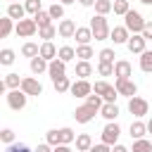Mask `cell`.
<instances>
[{
    "mask_svg": "<svg viewBox=\"0 0 152 152\" xmlns=\"http://www.w3.org/2000/svg\"><path fill=\"white\" fill-rule=\"evenodd\" d=\"M21 81H24V78H21L19 74H14V71H12V74H7V76H5L2 86H5L7 90H17V88H21Z\"/></svg>",
    "mask_w": 152,
    "mask_h": 152,
    "instance_id": "21",
    "label": "cell"
},
{
    "mask_svg": "<svg viewBox=\"0 0 152 152\" xmlns=\"http://www.w3.org/2000/svg\"><path fill=\"white\" fill-rule=\"evenodd\" d=\"M48 74H50V78H52V81H57V78L66 76V62H62L59 57H57V59H52V62H50V66H48Z\"/></svg>",
    "mask_w": 152,
    "mask_h": 152,
    "instance_id": "13",
    "label": "cell"
},
{
    "mask_svg": "<svg viewBox=\"0 0 152 152\" xmlns=\"http://www.w3.org/2000/svg\"><path fill=\"white\" fill-rule=\"evenodd\" d=\"M131 74H133V66H131V62H126V59H119V62L114 64V76H116V78L126 81V78H131Z\"/></svg>",
    "mask_w": 152,
    "mask_h": 152,
    "instance_id": "14",
    "label": "cell"
},
{
    "mask_svg": "<svg viewBox=\"0 0 152 152\" xmlns=\"http://www.w3.org/2000/svg\"><path fill=\"white\" fill-rule=\"evenodd\" d=\"M131 12V7H128V0H114V14H121V17H126Z\"/></svg>",
    "mask_w": 152,
    "mask_h": 152,
    "instance_id": "39",
    "label": "cell"
},
{
    "mask_svg": "<svg viewBox=\"0 0 152 152\" xmlns=\"http://www.w3.org/2000/svg\"><path fill=\"white\" fill-rule=\"evenodd\" d=\"M48 12H50V17H52V19H62V17H64V5L55 2V5H50V10H48Z\"/></svg>",
    "mask_w": 152,
    "mask_h": 152,
    "instance_id": "41",
    "label": "cell"
},
{
    "mask_svg": "<svg viewBox=\"0 0 152 152\" xmlns=\"http://www.w3.org/2000/svg\"><path fill=\"white\" fill-rule=\"evenodd\" d=\"M14 28H17L14 19H10V17H2V19H0V38H7Z\"/></svg>",
    "mask_w": 152,
    "mask_h": 152,
    "instance_id": "23",
    "label": "cell"
},
{
    "mask_svg": "<svg viewBox=\"0 0 152 152\" xmlns=\"http://www.w3.org/2000/svg\"><path fill=\"white\" fill-rule=\"evenodd\" d=\"M90 31H93V38L95 40H107L109 33H112V28H109V24H107V19L102 14H95L90 19Z\"/></svg>",
    "mask_w": 152,
    "mask_h": 152,
    "instance_id": "1",
    "label": "cell"
},
{
    "mask_svg": "<svg viewBox=\"0 0 152 152\" xmlns=\"http://www.w3.org/2000/svg\"><path fill=\"white\" fill-rule=\"evenodd\" d=\"M48 66H50V62H48V59H43L40 55L31 59V71H33L36 76H38V74H43V71H48Z\"/></svg>",
    "mask_w": 152,
    "mask_h": 152,
    "instance_id": "24",
    "label": "cell"
},
{
    "mask_svg": "<svg viewBox=\"0 0 152 152\" xmlns=\"http://www.w3.org/2000/svg\"><path fill=\"white\" fill-rule=\"evenodd\" d=\"M76 24L71 21V19H62L59 21V26H57V31H59V38H74L76 36Z\"/></svg>",
    "mask_w": 152,
    "mask_h": 152,
    "instance_id": "16",
    "label": "cell"
},
{
    "mask_svg": "<svg viewBox=\"0 0 152 152\" xmlns=\"http://www.w3.org/2000/svg\"><path fill=\"white\" fill-rule=\"evenodd\" d=\"M128 112H131L133 116L142 119V116L150 112V104H147V100H145V97H138V95H135V97H131V100H128Z\"/></svg>",
    "mask_w": 152,
    "mask_h": 152,
    "instance_id": "6",
    "label": "cell"
},
{
    "mask_svg": "<svg viewBox=\"0 0 152 152\" xmlns=\"http://www.w3.org/2000/svg\"><path fill=\"white\" fill-rule=\"evenodd\" d=\"M45 142H48V145H52V147H57V145H59V133H57V128H52V131H48V133H45Z\"/></svg>",
    "mask_w": 152,
    "mask_h": 152,
    "instance_id": "43",
    "label": "cell"
},
{
    "mask_svg": "<svg viewBox=\"0 0 152 152\" xmlns=\"http://www.w3.org/2000/svg\"><path fill=\"white\" fill-rule=\"evenodd\" d=\"M112 152H131V150H128L126 145H119V142H116V145L112 147Z\"/></svg>",
    "mask_w": 152,
    "mask_h": 152,
    "instance_id": "50",
    "label": "cell"
},
{
    "mask_svg": "<svg viewBox=\"0 0 152 152\" xmlns=\"http://www.w3.org/2000/svg\"><path fill=\"white\" fill-rule=\"evenodd\" d=\"M55 152H71V147H69V145H57Z\"/></svg>",
    "mask_w": 152,
    "mask_h": 152,
    "instance_id": "52",
    "label": "cell"
},
{
    "mask_svg": "<svg viewBox=\"0 0 152 152\" xmlns=\"http://www.w3.org/2000/svg\"><path fill=\"white\" fill-rule=\"evenodd\" d=\"M145 19H142V14L140 12H135V10H131L126 17H124V26L131 31V33H142V28H145Z\"/></svg>",
    "mask_w": 152,
    "mask_h": 152,
    "instance_id": "2",
    "label": "cell"
},
{
    "mask_svg": "<svg viewBox=\"0 0 152 152\" xmlns=\"http://www.w3.org/2000/svg\"><path fill=\"white\" fill-rule=\"evenodd\" d=\"M97 74H100V76H112V74H114V64L100 62V64H97Z\"/></svg>",
    "mask_w": 152,
    "mask_h": 152,
    "instance_id": "42",
    "label": "cell"
},
{
    "mask_svg": "<svg viewBox=\"0 0 152 152\" xmlns=\"http://www.w3.org/2000/svg\"><path fill=\"white\" fill-rule=\"evenodd\" d=\"M145 43H147V40L142 38V33H131L126 48H128L133 55H142V52H145Z\"/></svg>",
    "mask_w": 152,
    "mask_h": 152,
    "instance_id": "11",
    "label": "cell"
},
{
    "mask_svg": "<svg viewBox=\"0 0 152 152\" xmlns=\"http://www.w3.org/2000/svg\"><path fill=\"white\" fill-rule=\"evenodd\" d=\"M140 69L145 74H152V50H145L140 55Z\"/></svg>",
    "mask_w": 152,
    "mask_h": 152,
    "instance_id": "33",
    "label": "cell"
},
{
    "mask_svg": "<svg viewBox=\"0 0 152 152\" xmlns=\"http://www.w3.org/2000/svg\"><path fill=\"white\" fill-rule=\"evenodd\" d=\"M57 26H45V28H38V38H43V43H50L55 36H57Z\"/></svg>",
    "mask_w": 152,
    "mask_h": 152,
    "instance_id": "30",
    "label": "cell"
},
{
    "mask_svg": "<svg viewBox=\"0 0 152 152\" xmlns=\"http://www.w3.org/2000/svg\"><path fill=\"white\" fill-rule=\"evenodd\" d=\"M90 74H93L90 62H81V59H78V62H76V76H78V78H88Z\"/></svg>",
    "mask_w": 152,
    "mask_h": 152,
    "instance_id": "32",
    "label": "cell"
},
{
    "mask_svg": "<svg viewBox=\"0 0 152 152\" xmlns=\"http://www.w3.org/2000/svg\"><path fill=\"white\" fill-rule=\"evenodd\" d=\"M131 152H152V142L145 140V138H140V140L133 142V150H131Z\"/></svg>",
    "mask_w": 152,
    "mask_h": 152,
    "instance_id": "38",
    "label": "cell"
},
{
    "mask_svg": "<svg viewBox=\"0 0 152 152\" xmlns=\"http://www.w3.org/2000/svg\"><path fill=\"white\" fill-rule=\"evenodd\" d=\"M90 152H112V147H109V145H104V142H100V145H93V147H90Z\"/></svg>",
    "mask_w": 152,
    "mask_h": 152,
    "instance_id": "48",
    "label": "cell"
},
{
    "mask_svg": "<svg viewBox=\"0 0 152 152\" xmlns=\"http://www.w3.org/2000/svg\"><path fill=\"white\" fill-rule=\"evenodd\" d=\"M74 38H76L78 45H90V40H93V31H90V26H78Z\"/></svg>",
    "mask_w": 152,
    "mask_h": 152,
    "instance_id": "18",
    "label": "cell"
},
{
    "mask_svg": "<svg viewBox=\"0 0 152 152\" xmlns=\"http://www.w3.org/2000/svg\"><path fill=\"white\" fill-rule=\"evenodd\" d=\"M52 83H55V90H57V93H69L71 86H74V83L69 81V76H62V78H57V81H52Z\"/></svg>",
    "mask_w": 152,
    "mask_h": 152,
    "instance_id": "35",
    "label": "cell"
},
{
    "mask_svg": "<svg viewBox=\"0 0 152 152\" xmlns=\"http://www.w3.org/2000/svg\"><path fill=\"white\" fill-rule=\"evenodd\" d=\"M21 55H24V57H31V59H33V57H38V55H40V45H38V43H31V40H28V43H24V45H21Z\"/></svg>",
    "mask_w": 152,
    "mask_h": 152,
    "instance_id": "25",
    "label": "cell"
},
{
    "mask_svg": "<svg viewBox=\"0 0 152 152\" xmlns=\"http://www.w3.org/2000/svg\"><path fill=\"white\" fill-rule=\"evenodd\" d=\"M114 57H116V52H114L112 48H104V50H100V62H109V64H116V62H114Z\"/></svg>",
    "mask_w": 152,
    "mask_h": 152,
    "instance_id": "40",
    "label": "cell"
},
{
    "mask_svg": "<svg viewBox=\"0 0 152 152\" xmlns=\"http://www.w3.org/2000/svg\"><path fill=\"white\" fill-rule=\"evenodd\" d=\"M33 21L38 24V28H45V26H52V17H50V12H38L36 17H33Z\"/></svg>",
    "mask_w": 152,
    "mask_h": 152,
    "instance_id": "29",
    "label": "cell"
},
{
    "mask_svg": "<svg viewBox=\"0 0 152 152\" xmlns=\"http://www.w3.org/2000/svg\"><path fill=\"white\" fill-rule=\"evenodd\" d=\"M147 133H152V119L147 121Z\"/></svg>",
    "mask_w": 152,
    "mask_h": 152,
    "instance_id": "54",
    "label": "cell"
},
{
    "mask_svg": "<svg viewBox=\"0 0 152 152\" xmlns=\"http://www.w3.org/2000/svg\"><path fill=\"white\" fill-rule=\"evenodd\" d=\"M62 62H71V59H76V50L71 48V45H62L59 48V55H57Z\"/></svg>",
    "mask_w": 152,
    "mask_h": 152,
    "instance_id": "34",
    "label": "cell"
},
{
    "mask_svg": "<svg viewBox=\"0 0 152 152\" xmlns=\"http://www.w3.org/2000/svg\"><path fill=\"white\" fill-rule=\"evenodd\" d=\"M57 133H59V145H69V142H74V140H76V133H74L69 126L57 128Z\"/></svg>",
    "mask_w": 152,
    "mask_h": 152,
    "instance_id": "26",
    "label": "cell"
},
{
    "mask_svg": "<svg viewBox=\"0 0 152 152\" xmlns=\"http://www.w3.org/2000/svg\"><path fill=\"white\" fill-rule=\"evenodd\" d=\"M86 104H88V107H93V109H97V112H100V109H102V104H104V100H102V97H100V95H97V93H90V95H88V97H86Z\"/></svg>",
    "mask_w": 152,
    "mask_h": 152,
    "instance_id": "37",
    "label": "cell"
},
{
    "mask_svg": "<svg viewBox=\"0 0 152 152\" xmlns=\"http://www.w3.org/2000/svg\"><path fill=\"white\" fill-rule=\"evenodd\" d=\"M7 17L21 21V19H26V7L19 5V2H10V5H7Z\"/></svg>",
    "mask_w": 152,
    "mask_h": 152,
    "instance_id": "17",
    "label": "cell"
},
{
    "mask_svg": "<svg viewBox=\"0 0 152 152\" xmlns=\"http://www.w3.org/2000/svg\"><path fill=\"white\" fill-rule=\"evenodd\" d=\"M74 97H88L90 93H93V86L88 83V78H78V81H74V86H71V90H69Z\"/></svg>",
    "mask_w": 152,
    "mask_h": 152,
    "instance_id": "9",
    "label": "cell"
},
{
    "mask_svg": "<svg viewBox=\"0 0 152 152\" xmlns=\"http://www.w3.org/2000/svg\"><path fill=\"white\" fill-rule=\"evenodd\" d=\"M100 116H104L107 121H116V116H119V107H116V102H104L102 109H100Z\"/></svg>",
    "mask_w": 152,
    "mask_h": 152,
    "instance_id": "19",
    "label": "cell"
},
{
    "mask_svg": "<svg viewBox=\"0 0 152 152\" xmlns=\"http://www.w3.org/2000/svg\"><path fill=\"white\" fill-rule=\"evenodd\" d=\"M114 88L119 90V95H124V97H135V93H138V86L131 81V78H126V81H121V78H116L114 81Z\"/></svg>",
    "mask_w": 152,
    "mask_h": 152,
    "instance_id": "8",
    "label": "cell"
},
{
    "mask_svg": "<svg viewBox=\"0 0 152 152\" xmlns=\"http://www.w3.org/2000/svg\"><path fill=\"white\" fill-rule=\"evenodd\" d=\"M93 93H97L104 102H116V97H119V90H116L114 86H109L107 81H95Z\"/></svg>",
    "mask_w": 152,
    "mask_h": 152,
    "instance_id": "3",
    "label": "cell"
},
{
    "mask_svg": "<svg viewBox=\"0 0 152 152\" xmlns=\"http://www.w3.org/2000/svg\"><path fill=\"white\" fill-rule=\"evenodd\" d=\"M119 135H121V128H119V124H116V121H109V124L102 128V142H104V145H109V147H114V145H116Z\"/></svg>",
    "mask_w": 152,
    "mask_h": 152,
    "instance_id": "5",
    "label": "cell"
},
{
    "mask_svg": "<svg viewBox=\"0 0 152 152\" xmlns=\"http://www.w3.org/2000/svg\"><path fill=\"white\" fill-rule=\"evenodd\" d=\"M95 114H97V109H93V107H88V104H81V107H76L74 119H76L78 124H90V121L95 119Z\"/></svg>",
    "mask_w": 152,
    "mask_h": 152,
    "instance_id": "10",
    "label": "cell"
},
{
    "mask_svg": "<svg viewBox=\"0 0 152 152\" xmlns=\"http://www.w3.org/2000/svg\"><path fill=\"white\" fill-rule=\"evenodd\" d=\"M142 38H145V40H152V21L145 24V28H142Z\"/></svg>",
    "mask_w": 152,
    "mask_h": 152,
    "instance_id": "47",
    "label": "cell"
},
{
    "mask_svg": "<svg viewBox=\"0 0 152 152\" xmlns=\"http://www.w3.org/2000/svg\"><path fill=\"white\" fill-rule=\"evenodd\" d=\"M71 2H76V0H59V5H71Z\"/></svg>",
    "mask_w": 152,
    "mask_h": 152,
    "instance_id": "53",
    "label": "cell"
},
{
    "mask_svg": "<svg viewBox=\"0 0 152 152\" xmlns=\"http://www.w3.org/2000/svg\"><path fill=\"white\" fill-rule=\"evenodd\" d=\"M33 152H55V147H52V145H48V142H40Z\"/></svg>",
    "mask_w": 152,
    "mask_h": 152,
    "instance_id": "49",
    "label": "cell"
},
{
    "mask_svg": "<svg viewBox=\"0 0 152 152\" xmlns=\"http://www.w3.org/2000/svg\"><path fill=\"white\" fill-rule=\"evenodd\" d=\"M5 152H33V150L28 145H24V142H12V145L5 147Z\"/></svg>",
    "mask_w": 152,
    "mask_h": 152,
    "instance_id": "45",
    "label": "cell"
},
{
    "mask_svg": "<svg viewBox=\"0 0 152 152\" xmlns=\"http://www.w3.org/2000/svg\"><path fill=\"white\" fill-rule=\"evenodd\" d=\"M140 2H142V5H152V0H140Z\"/></svg>",
    "mask_w": 152,
    "mask_h": 152,
    "instance_id": "55",
    "label": "cell"
},
{
    "mask_svg": "<svg viewBox=\"0 0 152 152\" xmlns=\"http://www.w3.org/2000/svg\"><path fill=\"white\" fill-rule=\"evenodd\" d=\"M97 0H78V5H83V7H93Z\"/></svg>",
    "mask_w": 152,
    "mask_h": 152,
    "instance_id": "51",
    "label": "cell"
},
{
    "mask_svg": "<svg viewBox=\"0 0 152 152\" xmlns=\"http://www.w3.org/2000/svg\"><path fill=\"white\" fill-rule=\"evenodd\" d=\"M14 59H17L14 50H10V48H2V50H0V64H2V66H10V64H14Z\"/></svg>",
    "mask_w": 152,
    "mask_h": 152,
    "instance_id": "31",
    "label": "cell"
},
{
    "mask_svg": "<svg viewBox=\"0 0 152 152\" xmlns=\"http://www.w3.org/2000/svg\"><path fill=\"white\" fill-rule=\"evenodd\" d=\"M17 36L19 38H31L36 31H38V24L33 21V19H21V21H17Z\"/></svg>",
    "mask_w": 152,
    "mask_h": 152,
    "instance_id": "7",
    "label": "cell"
},
{
    "mask_svg": "<svg viewBox=\"0 0 152 152\" xmlns=\"http://www.w3.org/2000/svg\"><path fill=\"white\" fill-rule=\"evenodd\" d=\"M0 140H2L5 145H12V142H14V131H12V128H2V131H0Z\"/></svg>",
    "mask_w": 152,
    "mask_h": 152,
    "instance_id": "46",
    "label": "cell"
},
{
    "mask_svg": "<svg viewBox=\"0 0 152 152\" xmlns=\"http://www.w3.org/2000/svg\"><path fill=\"white\" fill-rule=\"evenodd\" d=\"M7 104H10V109H14V112H19V109H24L26 107V100H28V95L21 90V88H17V90H7Z\"/></svg>",
    "mask_w": 152,
    "mask_h": 152,
    "instance_id": "4",
    "label": "cell"
},
{
    "mask_svg": "<svg viewBox=\"0 0 152 152\" xmlns=\"http://www.w3.org/2000/svg\"><path fill=\"white\" fill-rule=\"evenodd\" d=\"M21 90H24L26 95H40V93H43V86H40V81L26 76V78L21 81Z\"/></svg>",
    "mask_w": 152,
    "mask_h": 152,
    "instance_id": "15",
    "label": "cell"
},
{
    "mask_svg": "<svg viewBox=\"0 0 152 152\" xmlns=\"http://www.w3.org/2000/svg\"><path fill=\"white\" fill-rule=\"evenodd\" d=\"M145 133H147V124H142V121H133V124H131V138L140 140Z\"/></svg>",
    "mask_w": 152,
    "mask_h": 152,
    "instance_id": "27",
    "label": "cell"
},
{
    "mask_svg": "<svg viewBox=\"0 0 152 152\" xmlns=\"http://www.w3.org/2000/svg\"><path fill=\"white\" fill-rule=\"evenodd\" d=\"M112 10H114V2H112V0H97V2H95V14L107 17Z\"/></svg>",
    "mask_w": 152,
    "mask_h": 152,
    "instance_id": "28",
    "label": "cell"
},
{
    "mask_svg": "<svg viewBox=\"0 0 152 152\" xmlns=\"http://www.w3.org/2000/svg\"><path fill=\"white\" fill-rule=\"evenodd\" d=\"M76 57H78L81 62H90V57H93V48H90V45H78V48H76Z\"/></svg>",
    "mask_w": 152,
    "mask_h": 152,
    "instance_id": "36",
    "label": "cell"
},
{
    "mask_svg": "<svg viewBox=\"0 0 152 152\" xmlns=\"http://www.w3.org/2000/svg\"><path fill=\"white\" fill-rule=\"evenodd\" d=\"M90 147H93V138H90L88 133L76 135V150H78V152H90Z\"/></svg>",
    "mask_w": 152,
    "mask_h": 152,
    "instance_id": "22",
    "label": "cell"
},
{
    "mask_svg": "<svg viewBox=\"0 0 152 152\" xmlns=\"http://www.w3.org/2000/svg\"><path fill=\"white\" fill-rule=\"evenodd\" d=\"M128 38H131V31L126 26H114L109 33V40H114V45H126Z\"/></svg>",
    "mask_w": 152,
    "mask_h": 152,
    "instance_id": "12",
    "label": "cell"
},
{
    "mask_svg": "<svg viewBox=\"0 0 152 152\" xmlns=\"http://www.w3.org/2000/svg\"><path fill=\"white\" fill-rule=\"evenodd\" d=\"M24 7H26V12H28V14H33V17H36V14L40 12V0H26V2H24Z\"/></svg>",
    "mask_w": 152,
    "mask_h": 152,
    "instance_id": "44",
    "label": "cell"
},
{
    "mask_svg": "<svg viewBox=\"0 0 152 152\" xmlns=\"http://www.w3.org/2000/svg\"><path fill=\"white\" fill-rule=\"evenodd\" d=\"M57 55H59V50L52 45V40H50V43H40V57H43V59L52 62V59H57Z\"/></svg>",
    "mask_w": 152,
    "mask_h": 152,
    "instance_id": "20",
    "label": "cell"
}]
</instances>
